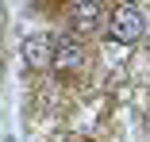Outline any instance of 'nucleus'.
I'll return each mask as SVG.
<instances>
[{
    "label": "nucleus",
    "mask_w": 150,
    "mask_h": 142,
    "mask_svg": "<svg viewBox=\"0 0 150 142\" xmlns=\"http://www.w3.org/2000/svg\"><path fill=\"white\" fill-rule=\"evenodd\" d=\"M54 50H58V42H54V35H46V31L27 35L23 46H19L23 62L31 65V69H46V65H54Z\"/></svg>",
    "instance_id": "obj_1"
},
{
    "label": "nucleus",
    "mask_w": 150,
    "mask_h": 142,
    "mask_svg": "<svg viewBox=\"0 0 150 142\" xmlns=\"http://www.w3.org/2000/svg\"><path fill=\"white\" fill-rule=\"evenodd\" d=\"M108 31H112L115 42H135V39L142 35V12H139L135 4H119V8L112 12Z\"/></svg>",
    "instance_id": "obj_2"
},
{
    "label": "nucleus",
    "mask_w": 150,
    "mask_h": 142,
    "mask_svg": "<svg viewBox=\"0 0 150 142\" xmlns=\"http://www.w3.org/2000/svg\"><path fill=\"white\" fill-rule=\"evenodd\" d=\"M81 58H85V46H81L77 35H62L58 39V50H54V65L58 69H77Z\"/></svg>",
    "instance_id": "obj_3"
},
{
    "label": "nucleus",
    "mask_w": 150,
    "mask_h": 142,
    "mask_svg": "<svg viewBox=\"0 0 150 142\" xmlns=\"http://www.w3.org/2000/svg\"><path fill=\"white\" fill-rule=\"evenodd\" d=\"M69 15H73V27H77V31H93V27L100 23V4H85V0H81V4L69 8Z\"/></svg>",
    "instance_id": "obj_4"
}]
</instances>
